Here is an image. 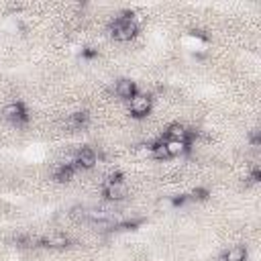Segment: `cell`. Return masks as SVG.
Returning a JSON list of instances; mask_svg holds the SVG:
<instances>
[{
	"label": "cell",
	"instance_id": "7",
	"mask_svg": "<svg viewBox=\"0 0 261 261\" xmlns=\"http://www.w3.org/2000/svg\"><path fill=\"white\" fill-rule=\"evenodd\" d=\"M167 139H171V141H184V143H188V137H190V130L184 126V124H169L167 126Z\"/></svg>",
	"mask_w": 261,
	"mask_h": 261
},
{
	"label": "cell",
	"instance_id": "6",
	"mask_svg": "<svg viewBox=\"0 0 261 261\" xmlns=\"http://www.w3.org/2000/svg\"><path fill=\"white\" fill-rule=\"evenodd\" d=\"M114 92H116L118 98H122V100H130V98L137 94V86H135L133 80H126V77H124V80H118V82H116Z\"/></svg>",
	"mask_w": 261,
	"mask_h": 261
},
{
	"label": "cell",
	"instance_id": "3",
	"mask_svg": "<svg viewBox=\"0 0 261 261\" xmlns=\"http://www.w3.org/2000/svg\"><path fill=\"white\" fill-rule=\"evenodd\" d=\"M128 110L135 114V116H145L149 110H151V98L147 94H135L130 100H128Z\"/></svg>",
	"mask_w": 261,
	"mask_h": 261
},
{
	"label": "cell",
	"instance_id": "10",
	"mask_svg": "<svg viewBox=\"0 0 261 261\" xmlns=\"http://www.w3.org/2000/svg\"><path fill=\"white\" fill-rule=\"evenodd\" d=\"M222 257H224V261H245L247 259V249L237 245V247H230Z\"/></svg>",
	"mask_w": 261,
	"mask_h": 261
},
{
	"label": "cell",
	"instance_id": "11",
	"mask_svg": "<svg viewBox=\"0 0 261 261\" xmlns=\"http://www.w3.org/2000/svg\"><path fill=\"white\" fill-rule=\"evenodd\" d=\"M151 155H153L155 159H159V161L169 159V153H167L165 141H157V143H153V147H151Z\"/></svg>",
	"mask_w": 261,
	"mask_h": 261
},
{
	"label": "cell",
	"instance_id": "9",
	"mask_svg": "<svg viewBox=\"0 0 261 261\" xmlns=\"http://www.w3.org/2000/svg\"><path fill=\"white\" fill-rule=\"evenodd\" d=\"M165 147H167L169 157H177V155H184L188 151V143H184V141H171V139H167L165 141Z\"/></svg>",
	"mask_w": 261,
	"mask_h": 261
},
{
	"label": "cell",
	"instance_id": "4",
	"mask_svg": "<svg viewBox=\"0 0 261 261\" xmlns=\"http://www.w3.org/2000/svg\"><path fill=\"white\" fill-rule=\"evenodd\" d=\"M2 118L10 120V122H20L24 118V108L20 102H8L4 108H2Z\"/></svg>",
	"mask_w": 261,
	"mask_h": 261
},
{
	"label": "cell",
	"instance_id": "8",
	"mask_svg": "<svg viewBox=\"0 0 261 261\" xmlns=\"http://www.w3.org/2000/svg\"><path fill=\"white\" fill-rule=\"evenodd\" d=\"M43 243H45L49 249H65V247L69 245V239H67L65 234H61V232H55V234H49Z\"/></svg>",
	"mask_w": 261,
	"mask_h": 261
},
{
	"label": "cell",
	"instance_id": "2",
	"mask_svg": "<svg viewBox=\"0 0 261 261\" xmlns=\"http://www.w3.org/2000/svg\"><path fill=\"white\" fill-rule=\"evenodd\" d=\"M104 196L110 202H120V200H124L128 196V188H126V184L118 175H112L106 181V186H104Z\"/></svg>",
	"mask_w": 261,
	"mask_h": 261
},
{
	"label": "cell",
	"instance_id": "1",
	"mask_svg": "<svg viewBox=\"0 0 261 261\" xmlns=\"http://www.w3.org/2000/svg\"><path fill=\"white\" fill-rule=\"evenodd\" d=\"M110 35L116 41H130L137 35V20L130 16H120L110 24Z\"/></svg>",
	"mask_w": 261,
	"mask_h": 261
},
{
	"label": "cell",
	"instance_id": "5",
	"mask_svg": "<svg viewBox=\"0 0 261 261\" xmlns=\"http://www.w3.org/2000/svg\"><path fill=\"white\" fill-rule=\"evenodd\" d=\"M75 163H77L82 169H92V167L96 165V153H94V149L82 147V149L75 153Z\"/></svg>",
	"mask_w": 261,
	"mask_h": 261
}]
</instances>
